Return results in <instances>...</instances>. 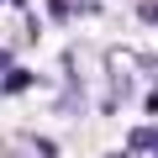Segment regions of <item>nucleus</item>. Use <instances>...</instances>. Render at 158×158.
<instances>
[{"label": "nucleus", "mask_w": 158, "mask_h": 158, "mask_svg": "<svg viewBox=\"0 0 158 158\" xmlns=\"http://www.w3.org/2000/svg\"><path fill=\"white\" fill-rule=\"evenodd\" d=\"M106 69H111L116 95H132V79H137V69H148V58H137L127 48H106Z\"/></svg>", "instance_id": "f257e3e1"}, {"label": "nucleus", "mask_w": 158, "mask_h": 158, "mask_svg": "<svg viewBox=\"0 0 158 158\" xmlns=\"http://www.w3.org/2000/svg\"><path fill=\"white\" fill-rule=\"evenodd\" d=\"M127 148H132V153H148V158H158V132H148V127H137V132L127 137Z\"/></svg>", "instance_id": "f03ea898"}, {"label": "nucleus", "mask_w": 158, "mask_h": 158, "mask_svg": "<svg viewBox=\"0 0 158 158\" xmlns=\"http://www.w3.org/2000/svg\"><path fill=\"white\" fill-rule=\"evenodd\" d=\"M27 85H32V74H27V69H11V74H6V85H0V90H6V95H16V90H27Z\"/></svg>", "instance_id": "7ed1b4c3"}, {"label": "nucleus", "mask_w": 158, "mask_h": 158, "mask_svg": "<svg viewBox=\"0 0 158 158\" xmlns=\"http://www.w3.org/2000/svg\"><path fill=\"white\" fill-rule=\"evenodd\" d=\"M137 21H148V27H158V0H137Z\"/></svg>", "instance_id": "20e7f679"}, {"label": "nucleus", "mask_w": 158, "mask_h": 158, "mask_svg": "<svg viewBox=\"0 0 158 158\" xmlns=\"http://www.w3.org/2000/svg\"><path fill=\"white\" fill-rule=\"evenodd\" d=\"M11 158H27V153H11Z\"/></svg>", "instance_id": "39448f33"}]
</instances>
